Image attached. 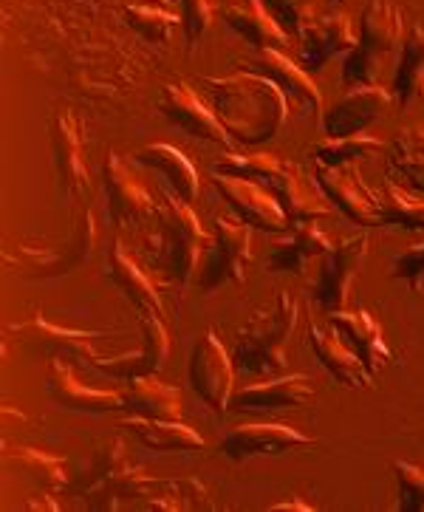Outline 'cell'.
<instances>
[{"label": "cell", "mask_w": 424, "mask_h": 512, "mask_svg": "<svg viewBox=\"0 0 424 512\" xmlns=\"http://www.w3.org/2000/svg\"><path fill=\"white\" fill-rule=\"evenodd\" d=\"M314 165L317 167H337V165H359L362 159H371L385 153V142L376 136H343V139H326L314 145Z\"/></svg>", "instance_id": "836d02e7"}, {"label": "cell", "mask_w": 424, "mask_h": 512, "mask_svg": "<svg viewBox=\"0 0 424 512\" xmlns=\"http://www.w3.org/2000/svg\"><path fill=\"white\" fill-rule=\"evenodd\" d=\"M331 326L345 337V343L357 351L371 374H382L393 360V351L385 343V331L374 314L365 309H343L331 312Z\"/></svg>", "instance_id": "603a6c76"}, {"label": "cell", "mask_w": 424, "mask_h": 512, "mask_svg": "<svg viewBox=\"0 0 424 512\" xmlns=\"http://www.w3.org/2000/svg\"><path fill=\"white\" fill-rule=\"evenodd\" d=\"M119 428L128 430L147 450H156V453H193V450L207 447L196 428L184 422H173V419H147V416L133 413L119 422Z\"/></svg>", "instance_id": "cb8c5ba5"}, {"label": "cell", "mask_w": 424, "mask_h": 512, "mask_svg": "<svg viewBox=\"0 0 424 512\" xmlns=\"http://www.w3.org/2000/svg\"><path fill=\"white\" fill-rule=\"evenodd\" d=\"M12 334H17L20 340L32 343L34 348H40L43 354L51 357H63L68 363H97V354L91 348V340L102 337V331H77V329H63V326H54L49 323L43 314L37 312L29 317L26 323H15Z\"/></svg>", "instance_id": "e0dca14e"}, {"label": "cell", "mask_w": 424, "mask_h": 512, "mask_svg": "<svg viewBox=\"0 0 424 512\" xmlns=\"http://www.w3.org/2000/svg\"><path fill=\"white\" fill-rule=\"evenodd\" d=\"M393 278L408 283L410 292H416V295L424 292V244L410 247L393 261Z\"/></svg>", "instance_id": "ab89813d"}, {"label": "cell", "mask_w": 424, "mask_h": 512, "mask_svg": "<svg viewBox=\"0 0 424 512\" xmlns=\"http://www.w3.org/2000/svg\"><path fill=\"white\" fill-rule=\"evenodd\" d=\"M159 218V244H162V266L167 281L179 283L181 289L193 283V275L201 269L204 252L210 247V232L201 227L193 207L176 193H164L156 207Z\"/></svg>", "instance_id": "5b68a950"}, {"label": "cell", "mask_w": 424, "mask_h": 512, "mask_svg": "<svg viewBox=\"0 0 424 512\" xmlns=\"http://www.w3.org/2000/svg\"><path fill=\"white\" fill-rule=\"evenodd\" d=\"M309 447L311 439L303 436L292 425H278V422H258V425H241L229 436H224L221 450L229 462L246 464L258 456H283L294 447Z\"/></svg>", "instance_id": "9a60e30c"}, {"label": "cell", "mask_w": 424, "mask_h": 512, "mask_svg": "<svg viewBox=\"0 0 424 512\" xmlns=\"http://www.w3.org/2000/svg\"><path fill=\"white\" fill-rule=\"evenodd\" d=\"M388 170L402 176L413 190L424 193V122L396 133L388 150Z\"/></svg>", "instance_id": "d6a6232c"}, {"label": "cell", "mask_w": 424, "mask_h": 512, "mask_svg": "<svg viewBox=\"0 0 424 512\" xmlns=\"http://www.w3.org/2000/svg\"><path fill=\"white\" fill-rule=\"evenodd\" d=\"M289 510L314 512V507H309L306 501H286V504H275V507H269V510H266V512H289Z\"/></svg>", "instance_id": "7bdbcfd3"}, {"label": "cell", "mask_w": 424, "mask_h": 512, "mask_svg": "<svg viewBox=\"0 0 424 512\" xmlns=\"http://www.w3.org/2000/svg\"><path fill=\"white\" fill-rule=\"evenodd\" d=\"M328 3H331V6H340V3H343V0H328Z\"/></svg>", "instance_id": "ee69618b"}, {"label": "cell", "mask_w": 424, "mask_h": 512, "mask_svg": "<svg viewBox=\"0 0 424 512\" xmlns=\"http://www.w3.org/2000/svg\"><path fill=\"white\" fill-rule=\"evenodd\" d=\"M139 326H142V343L136 351L119 354V357H105L91 365L94 371H102L116 380H133V377H147L159 374L170 357V337L162 323V314L139 312Z\"/></svg>", "instance_id": "5bb4252c"}, {"label": "cell", "mask_w": 424, "mask_h": 512, "mask_svg": "<svg viewBox=\"0 0 424 512\" xmlns=\"http://www.w3.org/2000/svg\"><path fill=\"white\" fill-rule=\"evenodd\" d=\"M26 510H60V501L57 498H51L49 490H43L40 496H37V501H26Z\"/></svg>", "instance_id": "b9f144b4"}, {"label": "cell", "mask_w": 424, "mask_h": 512, "mask_svg": "<svg viewBox=\"0 0 424 512\" xmlns=\"http://www.w3.org/2000/svg\"><path fill=\"white\" fill-rule=\"evenodd\" d=\"M300 320V306L289 292H278L275 300L249 317V323L235 331L232 360L252 377H280L289 365L286 346Z\"/></svg>", "instance_id": "7a4b0ae2"}, {"label": "cell", "mask_w": 424, "mask_h": 512, "mask_svg": "<svg viewBox=\"0 0 424 512\" xmlns=\"http://www.w3.org/2000/svg\"><path fill=\"white\" fill-rule=\"evenodd\" d=\"M108 275L139 312L164 314L162 298H159L156 286L150 283V278L142 272V266L133 261L119 241H114V247L108 252Z\"/></svg>", "instance_id": "4dcf8cb0"}, {"label": "cell", "mask_w": 424, "mask_h": 512, "mask_svg": "<svg viewBox=\"0 0 424 512\" xmlns=\"http://www.w3.org/2000/svg\"><path fill=\"white\" fill-rule=\"evenodd\" d=\"M368 249H371V235H368V230H362L340 241L337 247H331L320 258V275H317V283H314V300L328 314L348 309V295H351L357 272L368 258Z\"/></svg>", "instance_id": "ba28073f"}, {"label": "cell", "mask_w": 424, "mask_h": 512, "mask_svg": "<svg viewBox=\"0 0 424 512\" xmlns=\"http://www.w3.org/2000/svg\"><path fill=\"white\" fill-rule=\"evenodd\" d=\"M334 247L328 241V235L320 227H314L311 221L294 224V230L272 247V258H269V269L278 272H294L300 275L311 261L323 258L328 249Z\"/></svg>", "instance_id": "f1b7e54d"}, {"label": "cell", "mask_w": 424, "mask_h": 512, "mask_svg": "<svg viewBox=\"0 0 424 512\" xmlns=\"http://www.w3.org/2000/svg\"><path fill=\"white\" fill-rule=\"evenodd\" d=\"M393 100L399 108H410L424 100V23H413L405 32V43L396 60L391 80Z\"/></svg>", "instance_id": "4316f807"}, {"label": "cell", "mask_w": 424, "mask_h": 512, "mask_svg": "<svg viewBox=\"0 0 424 512\" xmlns=\"http://www.w3.org/2000/svg\"><path fill=\"white\" fill-rule=\"evenodd\" d=\"M311 394H314V377H309V374H280V377H269V380L238 388L229 399V411H289V408H297L306 399H311Z\"/></svg>", "instance_id": "2e32d148"}, {"label": "cell", "mask_w": 424, "mask_h": 512, "mask_svg": "<svg viewBox=\"0 0 424 512\" xmlns=\"http://www.w3.org/2000/svg\"><path fill=\"white\" fill-rule=\"evenodd\" d=\"M125 20L133 32L142 34L150 43H164L170 40L173 26H179L181 15L167 6L164 0H147V3H133L125 9Z\"/></svg>", "instance_id": "8d00e7d4"}, {"label": "cell", "mask_w": 424, "mask_h": 512, "mask_svg": "<svg viewBox=\"0 0 424 512\" xmlns=\"http://www.w3.org/2000/svg\"><path fill=\"white\" fill-rule=\"evenodd\" d=\"M261 3L289 37H300L306 32V26L314 20V6H317V0H261Z\"/></svg>", "instance_id": "f35d334b"}, {"label": "cell", "mask_w": 424, "mask_h": 512, "mask_svg": "<svg viewBox=\"0 0 424 512\" xmlns=\"http://www.w3.org/2000/svg\"><path fill=\"white\" fill-rule=\"evenodd\" d=\"M125 408L131 413H136V416H147V419H173V422H181V413H184L181 411L179 388L162 382L156 374L128 380Z\"/></svg>", "instance_id": "f546056e"}, {"label": "cell", "mask_w": 424, "mask_h": 512, "mask_svg": "<svg viewBox=\"0 0 424 512\" xmlns=\"http://www.w3.org/2000/svg\"><path fill=\"white\" fill-rule=\"evenodd\" d=\"M212 182H215V190L221 193V199L229 204V210L238 215L241 221H246L252 230L280 235V232L292 227L286 213H283V207L275 199V193L266 184L261 187L258 182L221 176V173H212Z\"/></svg>", "instance_id": "30bf717a"}, {"label": "cell", "mask_w": 424, "mask_h": 512, "mask_svg": "<svg viewBox=\"0 0 424 512\" xmlns=\"http://www.w3.org/2000/svg\"><path fill=\"white\" fill-rule=\"evenodd\" d=\"M393 91L382 85H357L348 88L340 100L323 114V133L328 139H343L365 133L374 122H379L391 108Z\"/></svg>", "instance_id": "4fadbf2b"}, {"label": "cell", "mask_w": 424, "mask_h": 512, "mask_svg": "<svg viewBox=\"0 0 424 512\" xmlns=\"http://www.w3.org/2000/svg\"><path fill=\"white\" fill-rule=\"evenodd\" d=\"M275 199L283 207V213L289 218V224H303V221H314L331 213V201L326 199V193L320 190L317 179L311 182L309 176L303 173V167L297 162L286 159V167L275 182L266 184Z\"/></svg>", "instance_id": "7402d4cb"}, {"label": "cell", "mask_w": 424, "mask_h": 512, "mask_svg": "<svg viewBox=\"0 0 424 512\" xmlns=\"http://www.w3.org/2000/svg\"><path fill=\"white\" fill-rule=\"evenodd\" d=\"M105 196H108V210L116 227H128L133 221L156 215V207H159L116 150H111L105 159Z\"/></svg>", "instance_id": "ac0fdd59"}, {"label": "cell", "mask_w": 424, "mask_h": 512, "mask_svg": "<svg viewBox=\"0 0 424 512\" xmlns=\"http://www.w3.org/2000/svg\"><path fill=\"white\" fill-rule=\"evenodd\" d=\"M159 111L167 122H173L184 133L196 136L201 142H210L218 148H232L235 139L229 136L227 128L221 125V119L215 116L207 102L193 91V85L170 83L159 97Z\"/></svg>", "instance_id": "8fae6325"}, {"label": "cell", "mask_w": 424, "mask_h": 512, "mask_svg": "<svg viewBox=\"0 0 424 512\" xmlns=\"http://www.w3.org/2000/svg\"><path fill=\"white\" fill-rule=\"evenodd\" d=\"M187 380L210 411H229V399L235 394V360L215 331H204L196 340L187 360Z\"/></svg>", "instance_id": "52a82bcc"}, {"label": "cell", "mask_w": 424, "mask_h": 512, "mask_svg": "<svg viewBox=\"0 0 424 512\" xmlns=\"http://www.w3.org/2000/svg\"><path fill=\"white\" fill-rule=\"evenodd\" d=\"M153 479H147L142 464L133 462L122 439H111L94 453L82 470L74 493L85 501L88 510H119L128 498L145 496Z\"/></svg>", "instance_id": "277c9868"}, {"label": "cell", "mask_w": 424, "mask_h": 512, "mask_svg": "<svg viewBox=\"0 0 424 512\" xmlns=\"http://www.w3.org/2000/svg\"><path fill=\"white\" fill-rule=\"evenodd\" d=\"M402 43H405L402 12L388 0H371L359 17L357 46L343 60L340 77L345 88L379 85L382 68L396 57V51H402Z\"/></svg>", "instance_id": "3957f363"}, {"label": "cell", "mask_w": 424, "mask_h": 512, "mask_svg": "<svg viewBox=\"0 0 424 512\" xmlns=\"http://www.w3.org/2000/svg\"><path fill=\"white\" fill-rule=\"evenodd\" d=\"M6 464H12L23 476H29L40 490H49V493H57L68 484L66 459L34 450V447H9Z\"/></svg>", "instance_id": "1f68e13d"}, {"label": "cell", "mask_w": 424, "mask_h": 512, "mask_svg": "<svg viewBox=\"0 0 424 512\" xmlns=\"http://www.w3.org/2000/svg\"><path fill=\"white\" fill-rule=\"evenodd\" d=\"M300 43V66L306 71L323 68L337 54H348L357 46V32L351 26V17L343 12H328L311 20L306 32L297 37Z\"/></svg>", "instance_id": "ffe728a7"}, {"label": "cell", "mask_w": 424, "mask_h": 512, "mask_svg": "<svg viewBox=\"0 0 424 512\" xmlns=\"http://www.w3.org/2000/svg\"><path fill=\"white\" fill-rule=\"evenodd\" d=\"M46 391H49L51 402H57L66 411L108 413L125 408V394L88 388L85 382H80L77 371L63 357L51 360L49 371H46Z\"/></svg>", "instance_id": "d6986e66"}, {"label": "cell", "mask_w": 424, "mask_h": 512, "mask_svg": "<svg viewBox=\"0 0 424 512\" xmlns=\"http://www.w3.org/2000/svg\"><path fill=\"white\" fill-rule=\"evenodd\" d=\"M212 23V6L210 0H181V26L187 43L201 40Z\"/></svg>", "instance_id": "60d3db41"}, {"label": "cell", "mask_w": 424, "mask_h": 512, "mask_svg": "<svg viewBox=\"0 0 424 512\" xmlns=\"http://www.w3.org/2000/svg\"><path fill=\"white\" fill-rule=\"evenodd\" d=\"M314 179L326 193V199L345 218H351L365 230L382 227V193H374L365 187L362 176H359V165L314 167Z\"/></svg>", "instance_id": "9c48e42d"}, {"label": "cell", "mask_w": 424, "mask_h": 512, "mask_svg": "<svg viewBox=\"0 0 424 512\" xmlns=\"http://www.w3.org/2000/svg\"><path fill=\"white\" fill-rule=\"evenodd\" d=\"M136 162L156 170V173H162L164 179L170 182V187H173V193L187 201V204H193L198 199V193H201L198 170L179 148L164 145V142H153V145H147V148L136 153Z\"/></svg>", "instance_id": "83f0119b"}, {"label": "cell", "mask_w": 424, "mask_h": 512, "mask_svg": "<svg viewBox=\"0 0 424 512\" xmlns=\"http://www.w3.org/2000/svg\"><path fill=\"white\" fill-rule=\"evenodd\" d=\"M309 346L311 351L317 354L320 365H323L328 374L340 382L343 388L362 391V388H368L371 380H374V374L368 371V365L362 363V357L345 343V337L334 329V326H331V329H323V326L311 323Z\"/></svg>", "instance_id": "44dd1931"}, {"label": "cell", "mask_w": 424, "mask_h": 512, "mask_svg": "<svg viewBox=\"0 0 424 512\" xmlns=\"http://www.w3.org/2000/svg\"><path fill=\"white\" fill-rule=\"evenodd\" d=\"M382 227L424 232V196L410 193L402 184L388 182L382 190Z\"/></svg>", "instance_id": "e575fe53"}, {"label": "cell", "mask_w": 424, "mask_h": 512, "mask_svg": "<svg viewBox=\"0 0 424 512\" xmlns=\"http://www.w3.org/2000/svg\"><path fill=\"white\" fill-rule=\"evenodd\" d=\"M198 83L207 105L238 145L258 148L286 128L289 100L269 77L241 68L229 77H198Z\"/></svg>", "instance_id": "6da1fadb"}, {"label": "cell", "mask_w": 424, "mask_h": 512, "mask_svg": "<svg viewBox=\"0 0 424 512\" xmlns=\"http://www.w3.org/2000/svg\"><path fill=\"white\" fill-rule=\"evenodd\" d=\"M51 150H54V167H57L63 190L68 196H82L91 179H88V167H85V156H82V139L71 114L54 119Z\"/></svg>", "instance_id": "484cf974"}, {"label": "cell", "mask_w": 424, "mask_h": 512, "mask_svg": "<svg viewBox=\"0 0 424 512\" xmlns=\"http://www.w3.org/2000/svg\"><path fill=\"white\" fill-rule=\"evenodd\" d=\"M224 20L235 34H241L255 49H286L289 34L278 26V20L269 15L261 0H235L224 9Z\"/></svg>", "instance_id": "d4e9b609"}, {"label": "cell", "mask_w": 424, "mask_h": 512, "mask_svg": "<svg viewBox=\"0 0 424 512\" xmlns=\"http://www.w3.org/2000/svg\"><path fill=\"white\" fill-rule=\"evenodd\" d=\"M249 264H252V227L241 218L235 221L229 215H218L210 235V247L198 269V289L210 295L227 283H244Z\"/></svg>", "instance_id": "8992f818"}, {"label": "cell", "mask_w": 424, "mask_h": 512, "mask_svg": "<svg viewBox=\"0 0 424 512\" xmlns=\"http://www.w3.org/2000/svg\"><path fill=\"white\" fill-rule=\"evenodd\" d=\"M244 68L269 77L300 116L323 114V94L314 85L311 74L303 66H297L292 57H286L280 49H261L252 60H246Z\"/></svg>", "instance_id": "7c38bea8"}, {"label": "cell", "mask_w": 424, "mask_h": 512, "mask_svg": "<svg viewBox=\"0 0 424 512\" xmlns=\"http://www.w3.org/2000/svg\"><path fill=\"white\" fill-rule=\"evenodd\" d=\"M283 167H286V159H280L275 153H227L212 165V173L269 184L283 173Z\"/></svg>", "instance_id": "d590c367"}, {"label": "cell", "mask_w": 424, "mask_h": 512, "mask_svg": "<svg viewBox=\"0 0 424 512\" xmlns=\"http://www.w3.org/2000/svg\"><path fill=\"white\" fill-rule=\"evenodd\" d=\"M391 470L399 484V512H424V464L399 459Z\"/></svg>", "instance_id": "74e56055"}]
</instances>
